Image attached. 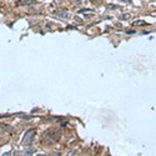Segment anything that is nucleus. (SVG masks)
<instances>
[{"label": "nucleus", "mask_w": 156, "mask_h": 156, "mask_svg": "<svg viewBox=\"0 0 156 156\" xmlns=\"http://www.w3.org/2000/svg\"><path fill=\"white\" fill-rule=\"evenodd\" d=\"M34 139H35V130H34V129H30V130H28V131L25 132V135L23 136V139H21V145L29 147V146L33 145Z\"/></svg>", "instance_id": "1"}, {"label": "nucleus", "mask_w": 156, "mask_h": 156, "mask_svg": "<svg viewBox=\"0 0 156 156\" xmlns=\"http://www.w3.org/2000/svg\"><path fill=\"white\" fill-rule=\"evenodd\" d=\"M131 25L132 26H142V25H146V23L144 20H136V21L131 23Z\"/></svg>", "instance_id": "2"}, {"label": "nucleus", "mask_w": 156, "mask_h": 156, "mask_svg": "<svg viewBox=\"0 0 156 156\" xmlns=\"http://www.w3.org/2000/svg\"><path fill=\"white\" fill-rule=\"evenodd\" d=\"M35 1H34V0H26V1L24 3L25 5H31V4H34Z\"/></svg>", "instance_id": "3"}, {"label": "nucleus", "mask_w": 156, "mask_h": 156, "mask_svg": "<svg viewBox=\"0 0 156 156\" xmlns=\"http://www.w3.org/2000/svg\"><path fill=\"white\" fill-rule=\"evenodd\" d=\"M129 18H130L129 14H127V15H120V19H121V20H126V19H129Z\"/></svg>", "instance_id": "4"}, {"label": "nucleus", "mask_w": 156, "mask_h": 156, "mask_svg": "<svg viewBox=\"0 0 156 156\" xmlns=\"http://www.w3.org/2000/svg\"><path fill=\"white\" fill-rule=\"evenodd\" d=\"M86 11H93V10H89V9H83L80 13H86ZM93 13H94V11H93Z\"/></svg>", "instance_id": "5"}, {"label": "nucleus", "mask_w": 156, "mask_h": 156, "mask_svg": "<svg viewBox=\"0 0 156 156\" xmlns=\"http://www.w3.org/2000/svg\"><path fill=\"white\" fill-rule=\"evenodd\" d=\"M55 4H61V0H54Z\"/></svg>", "instance_id": "6"}, {"label": "nucleus", "mask_w": 156, "mask_h": 156, "mask_svg": "<svg viewBox=\"0 0 156 156\" xmlns=\"http://www.w3.org/2000/svg\"><path fill=\"white\" fill-rule=\"evenodd\" d=\"M74 1H75L76 4H80V1H81V0H74Z\"/></svg>", "instance_id": "7"}]
</instances>
